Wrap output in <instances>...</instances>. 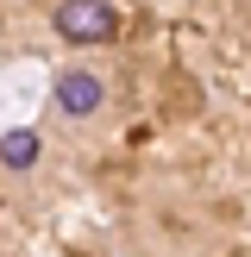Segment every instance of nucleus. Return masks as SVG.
I'll return each mask as SVG.
<instances>
[{
	"label": "nucleus",
	"mask_w": 251,
	"mask_h": 257,
	"mask_svg": "<svg viewBox=\"0 0 251 257\" xmlns=\"http://www.w3.org/2000/svg\"><path fill=\"white\" fill-rule=\"evenodd\" d=\"M113 32H119V13L107 0H63L57 7V38H69V44H107Z\"/></svg>",
	"instance_id": "f257e3e1"
},
{
	"label": "nucleus",
	"mask_w": 251,
	"mask_h": 257,
	"mask_svg": "<svg viewBox=\"0 0 251 257\" xmlns=\"http://www.w3.org/2000/svg\"><path fill=\"white\" fill-rule=\"evenodd\" d=\"M100 100H107L100 75H88V69H63V75H57V107L69 113V119H88V113H100Z\"/></svg>",
	"instance_id": "f03ea898"
},
{
	"label": "nucleus",
	"mask_w": 251,
	"mask_h": 257,
	"mask_svg": "<svg viewBox=\"0 0 251 257\" xmlns=\"http://www.w3.org/2000/svg\"><path fill=\"white\" fill-rule=\"evenodd\" d=\"M0 163H7V170H32L38 163V132H0Z\"/></svg>",
	"instance_id": "7ed1b4c3"
}]
</instances>
